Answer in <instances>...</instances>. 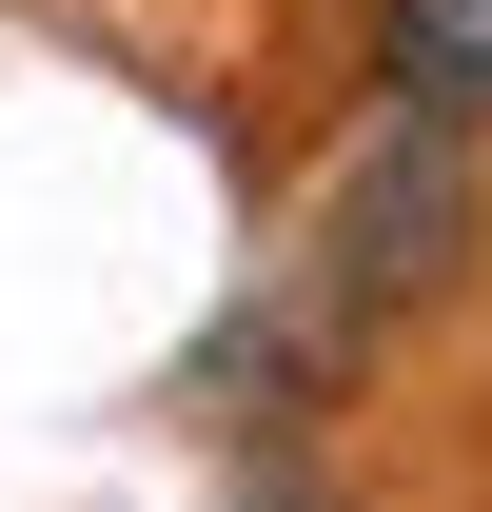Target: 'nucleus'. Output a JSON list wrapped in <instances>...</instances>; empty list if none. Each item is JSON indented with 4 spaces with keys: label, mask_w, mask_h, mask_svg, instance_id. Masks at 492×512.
<instances>
[{
    "label": "nucleus",
    "mask_w": 492,
    "mask_h": 512,
    "mask_svg": "<svg viewBox=\"0 0 492 512\" xmlns=\"http://www.w3.org/2000/svg\"><path fill=\"white\" fill-rule=\"evenodd\" d=\"M256 512H296V493H256Z\"/></svg>",
    "instance_id": "f03ea898"
},
{
    "label": "nucleus",
    "mask_w": 492,
    "mask_h": 512,
    "mask_svg": "<svg viewBox=\"0 0 492 512\" xmlns=\"http://www.w3.org/2000/svg\"><path fill=\"white\" fill-rule=\"evenodd\" d=\"M374 79H394V119H492V0H374Z\"/></svg>",
    "instance_id": "f257e3e1"
}]
</instances>
